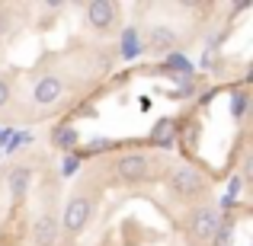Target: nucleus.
<instances>
[{"label": "nucleus", "instance_id": "obj_10", "mask_svg": "<svg viewBox=\"0 0 253 246\" xmlns=\"http://www.w3.org/2000/svg\"><path fill=\"white\" fill-rule=\"evenodd\" d=\"M170 135H173V125L170 122H161V125H157V131L151 135V141H154V144H167Z\"/></svg>", "mask_w": 253, "mask_h": 246}, {"label": "nucleus", "instance_id": "obj_1", "mask_svg": "<svg viewBox=\"0 0 253 246\" xmlns=\"http://www.w3.org/2000/svg\"><path fill=\"white\" fill-rule=\"evenodd\" d=\"M116 173L125 182H141V179H148V160L141 154H128L116 163Z\"/></svg>", "mask_w": 253, "mask_h": 246}, {"label": "nucleus", "instance_id": "obj_12", "mask_svg": "<svg viewBox=\"0 0 253 246\" xmlns=\"http://www.w3.org/2000/svg\"><path fill=\"white\" fill-rule=\"evenodd\" d=\"M10 103V86H6V80H0V105Z\"/></svg>", "mask_w": 253, "mask_h": 246}, {"label": "nucleus", "instance_id": "obj_3", "mask_svg": "<svg viewBox=\"0 0 253 246\" xmlns=\"http://www.w3.org/2000/svg\"><path fill=\"white\" fill-rule=\"evenodd\" d=\"M86 23L96 26V29H112V23H116V3H109V0L86 3Z\"/></svg>", "mask_w": 253, "mask_h": 246}, {"label": "nucleus", "instance_id": "obj_9", "mask_svg": "<svg viewBox=\"0 0 253 246\" xmlns=\"http://www.w3.org/2000/svg\"><path fill=\"white\" fill-rule=\"evenodd\" d=\"M26 189H29V170H26V166H16V170L10 173V192H13V198H23Z\"/></svg>", "mask_w": 253, "mask_h": 246}, {"label": "nucleus", "instance_id": "obj_4", "mask_svg": "<svg viewBox=\"0 0 253 246\" xmlns=\"http://www.w3.org/2000/svg\"><path fill=\"white\" fill-rule=\"evenodd\" d=\"M173 189H176L179 195H196V192L202 189V173L192 170V166L176 170V173H173Z\"/></svg>", "mask_w": 253, "mask_h": 246}, {"label": "nucleus", "instance_id": "obj_8", "mask_svg": "<svg viewBox=\"0 0 253 246\" xmlns=\"http://www.w3.org/2000/svg\"><path fill=\"white\" fill-rule=\"evenodd\" d=\"M148 42H151V48H157V51H170V48H176V35H173L167 26H154V29L148 32Z\"/></svg>", "mask_w": 253, "mask_h": 246}, {"label": "nucleus", "instance_id": "obj_14", "mask_svg": "<svg viewBox=\"0 0 253 246\" xmlns=\"http://www.w3.org/2000/svg\"><path fill=\"white\" fill-rule=\"evenodd\" d=\"M6 29H10V19H6V16H3V13H0V35H3V32H6Z\"/></svg>", "mask_w": 253, "mask_h": 246}, {"label": "nucleus", "instance_id": "obj_11", "mask_svg": "<svg viewBox=\"0 0 253 246\" xmlns=\"http://www.w3.org/2000/svg\"><path fill=\"white\" fill-rule=\"evenodd\" d=\"M218 246H228L231 243V224H218Z\"/></svg>", "mask_w": 253, "mask_h": 246}, {"label": "nucleus", "instance_id": "obj_13", "mask_svg": "<svg viewBox=\"0 0 253 246\" xmlns=\"http://www.w3.org/2000/svg\"><path fill=\"white\" fill-rule=\"evenodd\" d=\"M58 141H61V144H71V141H74V135H71V131H58Z\"/></svg>", "mask_w": 253, "mask_h": 246}, {"label": "nucleus", "instance_id": "obj_7", "mask_svg": "<svg viewBox=\"0 0 253 246\" xmlns=\"http://www.w3.org/2000/svg\"><path fill=\"white\" fill-rule=\"evenodd\" d=\"M58 240V221L51 214H39L36 221V243L39 246H51Z\"/></svg>", "mask_w": 253, "mask_h": 246}, {"label": "nucleus", "instance_id": "obj_2", "mask_svg": "<svg viewBox=\"0 0 253 246\" xmlns=\"http://www.w3.org/2000/svg\"><path fill=\"white\" fill-rule=\"evenodd\" d=\"M86 217H90V202H86V198H71L68 208H64V221H61V227L74 234V230H81L84 224H86Z\"/></svg>", "mask_w": 253, "mask_h": 246}, {"label": "nucleus", "instance_id": "obj_6", "mask_svg": "<svg viewBox=\"0 0 253 246\" xmlns=\"http://www.w3.org/2000/svg\"><path fill=\"white\" fill-rule=\"evenodd\" d=\"M32 96H36V103H42V105H48V103H55L58 96H61V80H58V77H42V80L36 83V93H32Z\"/></svg>", "mask_w": 253, "mask_h": 246}, {"label": "nucleus", "instance_id": "obj_5", "mask_svg": "<svg viewBox=\"0 0 253 246\" xmlns=\"http://www.w3.org/2000/svg\"><path fill=\"white\" fill-rule=\"evenodd\" d=\"M189 227H192V234L202 237V240L215 237V230H218V217H215V211H211V208H199L196 214H192Z\"/></svg>", "mask_w": 253, "mask_h": 246}]
</instances>
